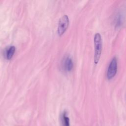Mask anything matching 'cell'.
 Returning <instances> with one entry per match:
<instances>
[{"mask_svg": "<svg viewBox=\"0 0 126 126\" xmlns=\"http://www.w3.org/2000/svg\"><path fill=\"white\" fill-rule=\"evenodd\" d=\"M94 63L97 64L99 61L101 52H102V39L101 35L99 33H96L94 36Z\"/></svg>", "mask_w": 126, "mask_h": 126, "instance_id": "6da1fadb", "label": "cell"}, {"mask_svg": "<svg viewBox=\"0 0 126 126\" xmlns=\"http://www.w3.org/2000/svg\"><path fill=\"white\" fill-rule=\"evenodd\" d=\"M117 59L116 57L112 58L110 62L107 72V77L108 79H111L113 78L117 73Z\"/></svg>", "mask_w": 126, "mask_h": 126, "instance_id": "7a4b0ae2", "label": "cell"}, {"mask_svg": "<svg viewBox=\"0 0 126 126\" xmlns=\"http://www.w3.org/2000/svg\"><path fill=\"white\" fill-rule=\"evenodd\" d=\"M69 25V18L66 15H63L59 22L58 32L59 35H62L67 29Z\"/></svg>", "mask_w": 126, "mask_h": 126, "instance_id": "3957f363", "label": "cell"}, {"mask_svg": "<svg viewBox=\"0 0 126 126\" xmlns=\"http://www.w3.org/2000/svg\"><path fill=\"white\" fill-rule=\"evenodd\" d=\"M63 67L66 71H70L73 67V62L71 58L69 56L66 57L63 60Z\"/></svg>", "mask_w": 126, "mask_h": 126, "instance_id": "277c9868", "label": "cell"}, {"mask_svg": "<svg viewBox=\"0 0 126 126\" xmlns=\"http://www.w3.org/2000/svg\"><path fill=\"white\" fill-rule=\"evenodd\" d=\"M61 126H70L69 119L67 116L66 111H64L61 117Z\"/></svg>", "mask_w": 126, "mask_h": 126, "instance_id": "5b68a950", "label": "cell"}, {"mask_svg": "<svg viewBox=\"0 0 126 126\" xmlns=\"http://www.w3.org/2000/svg\"><path fill=\"white\" fill-rule=\"evenodd\" d=\"M15 51V48L14 46H10L6 50V56L7 59H11Z\"/></svg>", "mask_w": 126, "mask_h": 126, "instance_id": "8992f818", "label": "cell"}, {"mask_svg": "<svg viewBox=\"0 0 126 126\" xmlns=\"http://www.w3.org/2000/svg\"><path fill=\"white\" fill-rule=\"evenodd\" d=\"M121 20H122V18L121 15H119V16L117 19V23H116V24L118 26H119L121 24V21H122Z\"/></svg>", "mask_w": 126, "mask_h": 126, "instance_id": "52a82bcc", "label": "cell"}]
</instances>
